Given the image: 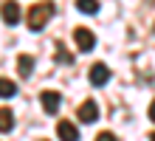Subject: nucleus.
Listing matches in <instances>:
<instances>
[{
  "label": "nucleus",
  "mask_w": 155,
  "mask_h": 141,
  "mask_svg": "<svg viewBox=\"0 0 155 141\" xmlns=\"http://www.w3.org/2000/svg\"><path fill=\"white\" fill-rule=\"evenodd\" d=\"M96 141H118V138H116L113 133H99V136H96Z\"/></svg>",
  "instance_id": "nucleus-13"
},
{
  "label": "nucleus",
  "mask_w": 155,
  "mask_h": 141,
  "mask_svg": "<svg viewBox=\"0 0 155 141\" xmlns=\"http://www.w3.org/2000/svg\"><path fill=\"white\" fill-rule=\"evenodd\" d=\"M12 96H17V85L12 79H3V76H0V99H12Z\"/></svg>",
  "instance_id": "nucleus-10"
},
{
  "label": "nucleus",
  "mask_w": 155,
  "mask_h": 141,
  "mask_svg": "<svg viewBox=\"0 0 155 141\" xmlns=\"http://www.w3.org/2000/svg\"><path fill=\"white\" fill-rule=\"evenodd\" d=\"M17 71H20V76H23V79H25V76H31V73H34V56L20 54V56H17Z\"/></svg>",
  "instance_id": "nucleus-8"
},
{
  "label": "nucleus",
  "mask_w": 155,
  "mask_h": 141,
  "mask_svg": "<svg viewBox=\"0 0 155 141\" xmlns=\"http://www.w3.org/2000/svg\"><path fill=\"white\" fill-rule=\"evenodd\" d=\"M40 102H42V110L48 113V116H54V113H59L62 96H59L57 90H42V93H40Z\"/></svg>",
  "instance_id": "nucleus-3"
},
{
  "label": "nucleus",
  "mask_w": 155,
  "mask_h": 141,
  "mask_svg": "<svg viewBox=\"0 0 155 141\" xmlns=\"http://www.w3.org/2000/svg\"><path fill=\"white\" fill-rule=\"evenodd\" d=\"M12 127H14V116H12V110L0 107V133H12Z\"/></svg>",
  "instance_id": "nucleus-9"
},
{
  "label": "nucleus",
  "mask_w": 155,
  "mask_h": 141,
  "mask_svg": "<svg viewBox=\"0 0 155 141\" xmlns=\"http://www.w3.org/2000/svg\"><path fill=\"white\" fill-rule=\"evenodd\" d=\"M51 14H54V3H37V6H31V12H28V28H31V31H42V28L48 25Z\"/></svg>",
  "instance_id": "nucleus-1"
},
{
  "label": "nucleus",
  "mask_w": 155,
  "mask_h": 141,
  "mask_svg": "<svg viewBox=\"0 0 155 141\" xmlns=\"http://www.w3.org/2000/svg\"><path fill=\"white\" fill-rule=\"evenodd\" d=\"M96 119H99V105L87 99L85 105L79 107V121H82V124H90V121H96Z\"/></svg>",
  "instance_id": "nucleus-6"
},
{
  "label": "nucleus",
  "mask_w": 155,
  "mask_h": 141,
  "mask_svg": "<svg viewBox=\"0 0 155 141\" xmlns=\"http://www.w3.org/2000/svg\"><path fill=\"white\" fill-rule=\"evenodd\" d=\"M74 40H76V48L82 54H90V51L96 48V37H93L90 28H76V31H74Z\"/></svg>",
  "instance_id": "nucleus-2"
},
{
  "label": "nucleus",
  "mask_w": 155,
  "mask_h": 141,
  "mask_svg": "<svg viewBox=\"0 0 155 141\" xmlns=\"http://www.w3.org/2000/svg\"><path fill=\"white\" fill-rule=\"evenodd\" d=\"M57 48H59V62H62V65H71V62H74V59H71V54H68L65 48H62L59 42H57Z\"/></svg>",
  "instance_id": "nucleus-12"
},
{
  "label": "nucleus",
  "mask_w": 155,
  "mask_h": 141,
  "mask_svg": "<svg viewBox=\"0 0 155 141\" xmlns=\"http://www.w3.org/2000/svg\"><path fill=\"white\" fill-rule=\"evenodd\" d=\"M0 12H3V23H6V25H17V23H20V6H17L14 0L3 3Z\"/></svg>",
  "instance_id": "nucleus-5"
},
{
  "label": "nucleus",
  "mask_w": 155,
  "mask_h": 141,
  "mask_svg": "<svg viewBox=\"0 0 155 141\" xmlns=\"http://www.w3.org/2000/svg\"><path fill=\"white\" fill-rule=\"evenodd\" d=\"M107 82H110V68H107L104 62H96L93 68H90V85H93V88H104Z\"/></svg>",
  "instance_id": "nucleus-4"
},
{
  "label": "nucleus",
  "mask_w": 155,
  "mask_h": 141,
  "mask_svg": "<svg viewBox=\"0 0 155 141\" xmlns=\"http://www.w3.org/2000/svg\"><path fill=\"white\" fill-rule=\"evenodd\" d=\"M57 133H59V141H79V130L71 121H59Z\"/></svg>",
  "instance_id": "nucleus-7"
},
{
  "label": "nucleus",
  "mask_w": 155,
  "mask_h": 141,
  "mask_svg": "<svg viewBox=\"0 0 155 141\" xmlns=\"http://www.w3.org/2000/svg\"><path fill=\"white\" fill-rule=\"evenodd\" d=\"M76 8L82 14H99V0H76Z\"/></svg>",
  "instance_id": "nucleus-11"
}]
</instances>
